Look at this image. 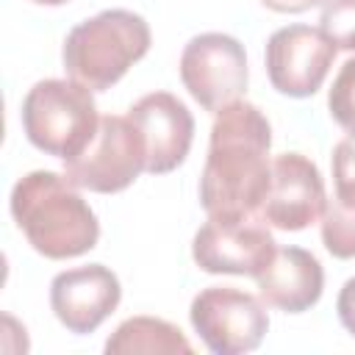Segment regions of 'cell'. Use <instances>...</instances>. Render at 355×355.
I'll return each instance as SVG.
<instances>
[{"label":"cell","mask_w":355,"mask_h":355,"mask_svg":"<svg viewBox=\"0 0 355 355\" xmlns=\"http://www.w3.org/2000/svg\"><path fill=\"white\" fill-rule=\"evenodd\" d=\"M327 108L338 128L355 136V58H347L327 92Z\"/></svg>","instance_id":"2e32d148"},{"label":"cell","mask_w":355,"mask_h":355,"mask_svg":"<svg viewBox=\"0 0 355 355\" xmlns=\"http://www.w3.org/2000/svg\"><path fill=\"white\" fill-rule=\"evenodd\" d=\"M147 147V172L166 175L178 169L194 141V116L183 100L169 92H150L128 108Z\"/></svg>","instance_id":"7c38bea8"},{"label":"cell","mask_w":355,"mask_h":355,"mask_svg":"<svg viewBox=\"0 0 355 355\" xmlns=\"http://www.w3.org/2000/svg\"><path fill=\"white\" fill-rule=\"evenodd\" d=\"M191 327L216 355H241L258 349L269 330L263 300L236 286H208L189 308Z\"/></svg>","instance_id":"8992f818"},{"label":"cell","mask_w":355,"mask_h":355,"mask_svg":"<svg viewBox=\"0 0 355 355\" xmlns=\"http://www.w3.org/2000/svg\"><path fill=\"white\" fill-rule=\"evenodd\" d=\"M322 244L333 258H355V208L330 200L322 214Z\"/></svg>","instance_id":"9a60e30c"},{"label":"cell","mask_w":355,"mask_h":355,"mask_svg":"<svg viewBox=\"0 0 355 355\" xmlns=\"http://www.w3.org/2000/svg\"><path fill=\"white\" fill-rule=\"evenodd\" d=\"M119 300V277L103 263L58 272L50 283V308L55 319L75 336L94 333L116 311Z\"/></svg>","instance_id":"8fae6325"},{"label":"cell","mask_w":355,"mask_h":355,"mask_svg":"<svg viewBox=\"0 0 355 355\" xmlns=\"http://www.w3.org/2000/svg\"><path fill=\"white\" fill-rule=\"evenodd\" d=\"M261 3L266 8H272V11H277V14H302V11L316 8V6H322L327 0H261Z\"/></svg>","instance_id":"ffe728a7"},{"label":"cell","mask_w":355,"mask_h":355,"mask_svg":"<svg viewBox=\"0 0 355 355\" xmlns=\"http://www.w3.org/2000/svg\"><path fill=\"white\" fill-rule=\"evenodd\" d=\"M336 311H338V319H341L344 330L349 336H355V277H349L341 286L338 300H336Z\"/></svg>","instance_id":"d6986e66"},{"label":"cell","mask_w":355,"mask_h":355,"mask_svg":"<svg viewBox=\"0 0 355 355\" xmlns=\"http://www.w3.org/2000/svg\"><path fill=\"white\" fill-rule=\"evenodd\" d=\"M255 280L261 300L286 313L313 308L324 291V269L319 258L302 247H280Z\"/></svg>","instance_id":"4fadbf2b"},{"label":"cell","mask_w":355,"mask_h":355,"mask_svg":"<svg viewBox=\"0 0 355 355\" xmlns=\"http://www.w3.org/2000/svg\"><path fill=\"white\" fill-rule=\"evenodd\" d=\"M327 205L319 166L302 153L272 158V183L258 216L277 230H305L322 219Z\"/></svg>","instance_id":"30bf717a"},{"label":"cell","mask_w":355,"mask_h":355,"mask_svg":"<svg viewBox=\"0 0 355 355\" xmlns=\"http://www.w3.org/2000/svg\"><path fill=\"white\" fill-rule=\"evenodd\" d=\"M336 58V44L311 25L277 28L266 42L269 83L286 97H311L322 89Z\"/></svg>","instance_id":"9c48e42d"},{"label":"cell","mask_w":355,"mask_h":355,"mask_svg":"<svg viewBox=\"0 0 355 355\" xmlns=\"http://www.w3.org/2000/svg\"><path fill=\"white\" fill-rule=\"evenodd\" d=\"M100 128L97 103L89 86L67 78H47L22 100V130L28 141L55 158L80 155Z\"/></svg>","instance_id":"277c9868"},{"label":"cell","mask_w":355,"mask_h":355,"mask_svg":"<svg viewBox=\"0 0 355 355\" xmlns=\"http://www.w3.org/2000/svg\"><path fill=\"white\" fill-rule=\"evenodd\" d=\"M108 355H191V344L180 327L155 316L125 319L105 341Z\"/></svg>","instance_id":"5bb4252c"},{"label":"cell","mask_w":355,"mask_h":355,"mask_svg":"<svg viewBox=\"0 0 355 355\" xmlns=\"http://www.w3.org/2000/svg\"><path fill=\"white\" fill-rule=\"evenodd\" d=\"M272 125L258 105L233 100L216 111L205 166L200 175V205L214 219L255 216L272 183Z\"/></svg>","instance_id":"6da1fadb"},{"label":"cell","mask_w":355,"mask_h":355,"mask_svg":"<svg viewBox=\"0 0 355 355\" xmlns=\"http://www.w3.org/2000/svg\"><path fill=\"white\" fill-rule=\"evenodd\" d=\"M180 80L205 111L216 114L247 89L244 44L219 31L189 39L180 53Z\"/></svg>","instance_id":"52a82bcc"},{"label":"cell","mask_w":355,"mask_h":355,"mask_svg":"<svg viewBox=\"0 0 355 355\" xmlns=\"http://www.w3.org/2000/svg\"><path fill=\"white\" fill-rule=\"evenodd\" d=\"M319 31L336 50H355V0H327L319 17Z\"/></svg>","instance_id":"e0dca14e"},{"label":"cell","mask_w":355,"mask_h":355,"mask_svg":"<svg viewBox=\"0 0 355 355\" xmlns=\"http://www.w3.org/2000/svg\"><path fill=\"white\" fill-rule=\"evenodd\" d=\"M141 172H147V147L141 130L130 116L119 114L100 116V128L89 147L64 161L67 180L97 194L125 191Z\"/></svg>","instance_id":"5b68a950"},{"label":"cell","mask_w":355,"mask_h":355,"mask_svg":"<svg viewBox=\"0 0 355 355\" xmlns=\"http://www.w3.org/2000/svg\"><path fill=\"white\" fill-rule=\"evenodd\" d=\"M31 3H36V6H64L69 0H31Z\"/></svg>","instance_id":"44dd1931"},{"label":"cell","mask_w":355,"mask_h":355,"mask_svg":"<svg viewBox=\"0 0 355 355\" xmlns=\"http://www.w3.org/2000/svg\"><path fill=\"white\" fill-rule=\"evenodd\" d=\"M277 241L261 216L214 219L194 233L191 258L208 275L258 277L275 258Z\"/></svg>","instance_id":"ba28073f"},{"label":"cell","mask_w":355,"mask_h":355,"mask_svg":"<svg viewBox=\"0 0 355 355\" xmlns=\"http://www.w3.org/2000/svg\"><path fill=\"white\" fill-rule=\"evenodd\" d=\"M150 25L128 8H105L78 22L64 39V69L92 92L111 89L150 50Z\"/></svg>","instance_id":"3957f363"},{"label":"cell","mask_w":355,"mask_h":355,"mask_svg":"<svg viewBox=\"0 0 355 355\" xmlns=\"http://www.w3.org/2000/svg\"><path fill=\"white\" fill-rule=\"evenodd\" d=\"M8 208L28 244L44 258H78L97 247V214L67 175L50 169L22 175L11 189Z\"/></svg>","instance_id":"7a4b0ae2"},{"label":"cell","mask_w":355,"mask_h":355,"mask_svg":"<svg viewBox=\"0 0 355 355\" xmlns=\"http://www.w3.org/2000/svg\"><path fill=\"white\" fill-rule=\"evenodd\" d=\"M333 183L336 200L355 208V136H347L333 147Z\"/></svg>","instance_id":"ac0fdd59"}]
</instances>
